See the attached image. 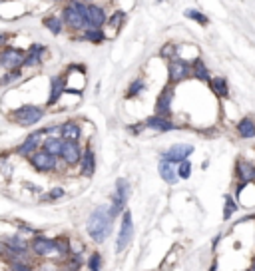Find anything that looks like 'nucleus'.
<instances>
[{"instance_id":"f8f14e48","label":"nucleus","mask_w":255,"mask_h":271,"mask_svg":"<svg viewBox=\"0 0 255 271\" xmlns=\"http://www.w3.org/2000/svg\"><path fill=\"white\" fill-rule=\"evenodd\" d=\"M172 96H174V92H172V88H165V90L158 96V102H156V114L158 116H167L169 114V106H172Z\"/></svg>"},{"instance_id":"aec40b11","label":"nucleus","mask_w":255,"mask_h":271,"mask_svg":"<svg viewBox=\"0 0 255 271\" xmlns=\"http://www.w3.org/2000/svg\"><path fill=\"white\" fill-rule=\"evenodd\" d=\"M62 142L64 140H58V138H46L44 142H42V150H46L50 152L52 156H62Z\"/></svg>"},{"instance_id":"473e14b6","label":"nucleus","mask_w":255,"mask_h":271,"mask_svg":"<svg viewBox=\"0 0 255 271\" xmlns=\"http://www.w3.org/2000/svg\"><path fill=\"white\" fill-rule=\"evenodd\" d=\"M88 265H90L92 271H100V267H102V257L98 253H94L92 257H90V261H88Z\"/></svg>"},{"instance_id":"1a4fd4ad","label":"nucleus","mask_w":255,"mask_h":271,"mask_svg":"<svg viewBox=\"0 0 255 271\" xmlns=\"http://www.w3.org/2000/svg\"><path fill=\"white\" fill-rule=\"evenodd\" d=\"M191 74V66H187L184 60L176 58L169 62V82H182Z\"/></svg>"},{"instance_id":"a878e982","label":"nucleus","mask_w":255,"mask_h":271,"mask_svg":"<svg viewBox=\"0 0 255 271\" xmlns=\"http://www.w3.org/2000/svg\"><path fill=\"white\" fill-rule=\"evenodd\" d=\"M44 26H46L52 34H60V32H62V20L56 18V16H48V18H44Z\"/></svg>"},{"instance_id":"c85d7f7f","label":"nucleus","mask_w":255,"mask_h":271,"mask_svg":"<svg viewBox=\"0 0 255 271\" xmlns=\"http://www.w3.org/2000/svg\"><path fill=\"white\" fill-rule=\"evenodd\" d=\"M189 174H191V161L184 159V161L180 164V168H178V178L186 180V178H189Z\"/></svg>"},{"instance_id":"7ed1b4c3","label":"nucleus","mask_w":255,"mask_h":271,"mask_svg":"<svg viewBox=\"0 0 255 271\" xmlns=\"http://www.w3.org/2000/svg\"><path fill=\"white\" fill-rule=\"evenodd\" d=\"M128 198H130V185H128V181L120 178V180L116 181V194H114V200H112V207L108 209L112 218H116L118 213L124 209Z\"/></svg>"},{"instance_id":"a19ab883","label":"nucleus","mask_w":255,"mask_h":271,"mask_svg":"<svg viewBox=\"0 0 255 271\" xmlns=\"http://www.w3.org/2000/svg\"><path fill=\"white\" fill-rule=\"evenodd\" d=\"M249 271H253V269H249Z\"/></svg>"},{"instance_id":"412c9836","label":"nucleus","mask_w":255,"mask_h":271,"mask_svg":"<svg viewBox=\"0 0 255 271\" xmlns=\"http://www.w3.org/2000/svg\"><path fill=\"white\" fill-rule=\"evenodd\" d=\"M42 54H44V46H32L26 60H24V66H36L42 62Z\"/></svg>"},{"instance_id":"f257e3e1","label":"nucleus","mask_w":255,"mask_h":271,"mask_svg":"<svg viewBox=\"0 0 255 271\" xmlns=\"http://www.w3.org/2000/svg\"><path fill=\"white\" fill-rule=\"evenodd\" d=\"M112 215L110 211H106L104 207H98L96 211H92L90 220H88V233L94 241L102 243L108 235H110V229H112Z\"/></svg>"},{"instance_id":"20e7f679","label":"nucleus","mask_w":255,"mask_h":271,"mask_svg":"<svg viewBox=\"0 0 255 271\" xmlns=\"http://www.w3.org/2000/svg\"><path fill=\"white\" fill-rule=\"evenodd\" d=\"M42 116H44V112H42L38 106H22V108H18V110L14 112V120H16L20 126H32V124L40 122Z\"/></svg>"},{"instance_id":"4c0bfd02","label":"nucleus","mask_w":255,"mask_h":271,"mask_svg":"<svg viewBox=\"0 0 255 271\" xmlns=\"http://www.w3.org/2000/svg\"><path fill=\"white\" fill-rule=\"evenodd\" d=\"M251 269H253V271H255V261H253V267H251Z\"/></svg>"},{"instance_id":"c9c22d12","label":"nucleus","mask_w":255,"mask_h":271,"mask_svg":"<svg viewBox=\"0 0 255 271\" xmlns=\"http://www.w3.org/2000/svg\"><path fill=\"white\" fill-rule=\"evenodd\" d=\"M62 196H64V189H62V187H54V189L50 192L48 200H58V198H62Z\"/></svg>"},{"instance_id":"e433bc0d","label":"nucleus","mask_w":255,"mask_h":271,"mask_svg":"<svg viewBox=\"0 0 255 271\" xmlns=\"http://www.w3.org/2000/svg\"><path fill=\"white\" fill-rule=\"evenodd\" d=\"M215 267H217V263H211V269L209 271H215Z\"/></svg>"},{"instance_id":"bb28decb","label":"nucleus","mask_w":255,"mask_h":271,"mask_svg":"<svg viewBox=\"0 0 255 271\" xmlns=\"http://www.w3.org/2000/svg\"><path fill=\"white\" fill-rule=\"evenodd\" d=\"M209 84H211L213 92H215V94H217L219 98L228 96V84H225V80H223V78H215V80H211Z\"/></svg>"},{"instance_id":"a211bd4d","label":"nucleus","mask_w":255,"mask_h":271,"mask_svg":"<svg viewBox=\"0 0 255 271\" xmlns=\"http://www.w3.org/2000/svg\"><path fill=\"white\" fill-rule=\"evenodd\" d=\"M80 172L84 176H92L94 172H96V159H94V154L90 148L84 152V156L80 159Z\"/></svg>"},{"instance_id":"2f4dec72","label":"nucleus","mask_w":255,"mask_h":271,"mask_svg":"<svg viewBox=\"0 0 255 271\" xmlns=\"http://www.w3.org/2000/svg\"><path fill=\"white\" fill-rule=\"evenodd\" d=\"M56 249H58L62 255H68V251H70L68 239H66V237H58V239H56Z\"/></svg>"},{"instance_id":"f3484780","label":"nucleus","mask_w":255,"mask_h":271,"mask_svg":"<svg viewBox=\"0 0 255 271\" xmlns=\"http://www.w3.org/2000/svg\"><path fill=\"white\" fill-rule=\"evenodd\" d=\"M32 249H34V253H38V255H48V253H52V251L56 249V241H50L46 237H36V239L32 241Z\"/></svg>"},{"instance_id":"f704fd0d","label":"nucleus","mask_w":255,"mask_h":271,"mask_svg":"<svg viewBox=\"0 0 255 271\" xmlns=\"http://www.w3.org/2000/svg\"><path fill=\"white\" fill-rule=\"evenodd\" d=\"M18 76H20V74H18V70H10V72L2 78V84H10V82H12V80H16Z\"/></svg>"},{"instance_id":"7c9ffc66","label":"nucleus","mask_w":255,"mask_h":271,"mask_svg":"<svg viewBox=\"0 0 255 271\" xmlns=\"http://www.w3.org/2000/svg\"><path fill=\"white\" fill-rule=\"evenodd\" d=\"M235 209H237V205L233 203L232 198H228V196H225V211H223V220H230Z\"/></svg>"},{"instance_id":"58836bf2","label":"nucleus","mask_w":255,"mask_h":271,"mask_svg":"<svg viewBox=\"0 0 255 271\" xmlns=\"http://www.w3.org/2000/svg\"><path fill=\"white\" fill-rule=\"evenodd\" d=\"M158 2H162V0H158Z\"/></svg>"},{"instance_id":"ea45409f","label":"nucleus","mask_w":255,"mask_h":271,"mask_svg":"<svg viewBox=\"0 0 255 271\" xmlns=\"http://www.w3.org/2000/svg\"><path fill=\"white\" fill-rule=\"evenodd\" d=\"M2 2H6V0H2Z\"/></svg>"},{"instance_id":"72a5a7b5","label":"nucleus","mask_w":255,"mask_h":271,"mask_svg":"<svg viewBox=\"0 0 255 271\" xmlns=\"http://www.w3.org/2000/svg\"><path fill=\"white\" fill-rule=\"evenodd\" d=\"M141 88H144V82H141V80H136V82L132 84V88L128 90V98H132V96H136V94H138V92L141 90Z\"/></svg>"},{"instance_id":"4be33fe9","label":"nucleus","mask_w":255,"mask_h":271,"mask_svg":"<svg viewBox=\"0 0 255 271\" xmlns=\"http://www.w3.org/2000/svg\"><path fill=\"white\" fill-rule=\"evenodd\" d=\"M160 176H162L167 183H176L178 178H176V168H174L172 161H165V159L160 161Z\"/></svg>"},{"instance_id":"393cba45","label":"nucleus","mask_w":255,"mask_h":271,"mask_svg":"<svg viewBox=\"0 0 255 271\" xmlns=\"http://www.w3.org/2000/svg\"><path fill=\"white\" fill-rule=\"evenodd\" d=\"M4 248L10 253H24L26 251V243H24L20 237H10L4 241Z\"/></svg>"},{"instance_id":"5701e85b","label":"nucleus","mask_w":255,"mask_h":271,"mask_svg":"<svg viewBox=\"0 0 255 271\" xmlns=\"http://www.w3.org/2000/svg\"><path fill=\"white\" fill-rule=\"evenodd\" d=\"M191 76L197 78V80H204V82H211V80H209L208 66H206L202 60H195V62H193V66H191Z\"/></svg>"},{"instance_id":"b1692460","label":"nucleus","mask_w":255,"mask_h":271,"mask_svg":"<svg viewBox=\"0 0 255 271\" xmlns=\"http://www.w3.org/2000/svg\"><path fill=\"white\" fill-rule=\"evenodd\" d=\"M60 134H62V138H64V140H74V142H78L82 132H80V128H78L76 124L68 122V124H64V126L60 128Z\"/></svg>"},{"instance_id":"4468645a","label":"nucleus","mask_w":255,"mask_h":271,"mask_svg":"<svg viewBox=\"0 0 255 271\" xmlns=\"http://www.w3.org/2000/svg\"><path fill=\"white\" fill-rule=\"evenodd\" d=\"M42 134H44V132L40 130V132H34L32 136H28V138H26V142H24L16 152H18L20 156H32V152H34V150L38 148V144H40V138H42Z\"/></svg>"},{"instance_id":"423d86ee","label":"nucleus","mask_w":255,"mask_h":271,"mask_svg":"<svg viewBox=\"0 0 255 271\" xmlns=\"http://www.w3.org/2000/svg\"><path fill=\"white\" fill-rule=\"evenodd\" d=\"M30 161L38 172H52L56 166V156H52L46 150H40V152H34L30 156Z\"/></svg>"},{"instance_id":"6e6552de","label":"nucleus","mask_w":255,"mask_h":271,"mask_svg":"<svg viewBox=\"0 0 255 271\" xmlns=\"http://www.w3.org/2000/svg\"><path fill=\"white\" fill-rule=\"evenodd\" d=\"M191 152H193V148L191 146H174V148H169L167 152H163L162 159L165 161H172V164H182L184 159H187V156H191Z\"/></svg>"},{"instance_id":"9d476101","label":"nucleus","mask_w":255,"mask_h":271,"mask_svg":"<svg viewBox=\"0 0 255 271\" xmlns=\"http://www.w3.org/2000/svg\"><path fill=\"white\" fill-rule=\"evenodd\" d=\"M86 18H88V28H102L106 22V14L100 6L90 4L88 6V12H86Z\"/></svg>"},{"instance_id":"39448f33","label":"nucleus","mask_w":255,"mask_h":271,"mask_svg":"<svg viewBox=\"0 0 255 271\" xmlns=\"http://www.w3.org/2000/svg\"><path fill=\"white\" fill-rule=\"evenodd\" d=\"M132 235H134V226H132V213L130 211H124V218H122V227H120V235H118V251H124L128 248V243L132 241Z\"/></svg>"},{"instance_id":"cd10ccee","label":"nucleus","mask_w":255,"mask_h":271,"mask_svg":"<svg viewBox=\"0 0 255 271\" xmlns=\"http://www.w3.org/2000/svg\"><path fill=\"white\" fill-rule=\"evenodd\" d=\"M84 36H86V40H90V42H102V40H104V32H102L100 28H90Z\"/></svg>"},{"instance_id":"dca6fc26","label":"nucleus","mask_w":255,"mask_h":271,"mask_svg":"<svg viewBox=\"0 0 255 271\" xmlns=\"http://www.w3.org/2000/svg\"><path fill=\"white\" fill-rule=\"evenodd\" d=\"M237 176H239V180L243 181V183L255 181V166L249 164V161H245V159H239L237 161Z\"/></svg>"},{"instance_id":"f03ea898","label":"nucleus","mask_w":255,"mask_h":271,"mask_svg":"<svg viewBox=\"0 0 255 271\" xmlns=\"http://www.w3.org/2000/svg\"><path fill=\"white\" fill-rule=\"evenodd\" d=\"M88 6L82 2H72L70 6L64 8V22L68 24L72 30H80L84 26H88V18H86Z\"/></svg>"},{"instance_id":"c756f323","label":"nucleus","mask_w":255,"mask_h":271,"mask_svg":"<svg viewBox=\"0 0 255 271\" xmlns=\"http://www.w3.org/2000/svg\"><path fill=\"white\" fill-rule=\"evenodd\" d=\"M186 16L187 18H191V20H195V22H200V24H208V18H206L202 12H197V10H186Z\"/></svg>"},{"instance_id":"6ab92c4d","label":"nucleus","mask_w":255,"mask_h":271,"mask_svg":"<svg viewBox=\"0 0 255 271\" xmlns=\"http://www.w3.org/2000/svg\"><path fill=\"white\" fill-rule=\"evenodd\" d=\"M237 134L241 136V138H245V140L255 138V122H253V120H249V118H243V120L237 124Z\"/></svg>"},{"instance_id":"9b49d317","label":"nucleus","mask_w":255,"mask_h":271,"mask_svg":"<svg viewBox=\"0 0 255 271\" xmlns=\"http://www.w3.org/2000/svg\"><path fill=\"white\" fill-rule=\"evenodd\" d=\"M62 156L68 164H78L80 161V146L74 140H64L62 142Z\"/></svg>"},{"instance_id":"2eb2a0df","label":"nucleus","mask_w":255,"mask_h":271,"mask_svg":"<svg viewBox=\"0 0 255 271\" xmlns=\"http://www.w3.org/2000/svg\"><path fill=\"white\" fill-rule=\"evenodd\" d=\"M146 126H150L152 130H158V132H172V130H176L169 120H165L163 116H158V114L152 116V118H148L146 120Z\"/></svg>"},{"instance_id":"ddd939ff","label":"nucleus","mask_w":255,"mask_h":271,"mask_svg":"<svg viewBox=\"0 0 255 271\" xmlns=\"http://www.w3.org/2000/svg\"><path fill=\"white\" fill-rule=\"evenodd\" d=\"M64 90H66V82H64V78H60V76L52 78V82H50V98H48V104H50V106L56 104V102L60 100V96L64 94Z\"/></svg>"},{"instance_id":"0eeeda50","label":"nucleus","mask_w":255,"mask_h":271,"mask_svg":"<svg viewBox=\"0 0 255 271\" xmlns=\"http://www.w3.org/2000/svg\"><path fill=\"white\" fill-rule=\"evenodd\" d=\"M24 60H26V56L20 50H14V48H4V52L0 56V62L6 70H16L18 66H24Z\"/></svg>"}]
</instances>
